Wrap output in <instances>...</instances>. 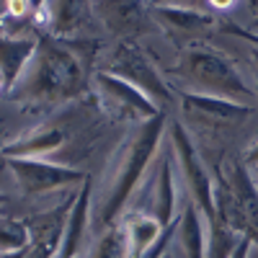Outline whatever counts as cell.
<instances>
[{
    "label": "cell",
    "mask_w": 258,
    "mask_h": 258,
    "mask_svg": "<svg viewBox=\"0 0 258 258\" xmlns=\"http://www.w3.org/2000/svg\"><path fill=\"white\" fill-rule=\"evenodd\" d=\"M85 16H88V6L83 3H47V26L57 39L78 29Z\"/></svg>",
    "instance_id": "cell-19"
},
{
    "label": "cell",
    "mask_w": 258,
    "mask_h": 258,
    "mask_svg": "<svg viewBox=\"0 0 258 258\" xmlns=\"http://www.w3.org/2000/svg\"><path fill=\"white\" fill-rule=\"evenodd\" d=\"M39 49V36L29 34H3L0 39V73H3V96H8L21 75L26 73Z\"/></svg>",
    "instance_id": "cell-11"
},
{
    "label": "cell",
    "mask_w": 258,
    "mask_h": 258,
    "mask_svg": "<svg viewBox=\"0 0 258 258\" xmlns=\"http://www.w3.org/2000/svg\"><path fill=\"white\" fill-rule=\"evenodd\" d=\"M91 197H93V181H83V188L78 191L75 207L70 212V222H68V232H64L62 248L57 253V258H80L83 250V240L88 232V222H91Z\"/></svg>",
    "instance_id": "cell-15"
},
{
    "label": "cell",
    "mask_w": 258,
    "mask_h": 258,
    "mask_svg": "<svg viewBox=\"0 0 258 258\" xmlns=\"http://www.w3.org/2000/svg\"><path fill=\"white\" fill-rule=\"evenodd\" d=\"M163 258H178V255H176V253H173V250H168V253H165V255H163Z\"/></svg>",
    "instance_id": "cell-27"
},
{
    "label": "cell",
    "mask_w": 258,
    "mask_h": 258,
    "mask_svg": "<svg viewBox=\"0 0 258 258\" xmlns=\"http://www.w3.org/2000/svg\"><path fill=\"white\" fill-rule=\"evenodd\" d=\"M106 16V24H109L116 34H129L137 24H140V13H142V6L137 3H103L98 6Z\"/></svg>",
    "instance_id": "cell-20"
},
{
    "label": "cell",
    "mask_w": 258,
    "mask_h": 258,
    "mask_svg": "<svg viewBox=\"0 0 258 258\" xmlns=\"http://www.w3.org/2000/svg\"><path fill=\"white\" fill-rule=\"evenodd\" d=\"M173 245L178 248V258H204L207 255V217L188 194L181 204Z\"/></svg>",
    "instance_id": "cell-10"
},
{
    "label": "cell",
    "mask_w": 258,
    "mask_h": 258,
    "mask_svg": "<svg viewBox=\"0 0 258 258\" xmlns=\"http://www.w3.org/2000/svg\"><path fill=\"white\" fill-rule=\"evenodd\" d=\"M245 165L250 168V170H255L258 168V142L248 150V153H245Z\"/></svg>",
    "instance_id": "cell-23"
},
{
    "label": "cell",
    "mask_w": 258,
    "mask_h": 258,
    "mask_svg": "<svg viewBox=\"0 0 258 258\" xmlns=\"http://www.w3.org/2000/svg\"><path fill=\"white\" fill-rule=\"evenodd\" d=\"M245 31H248V29H245ZM250 34H253V31H250ZM255 36H258V34H255Z\"/></svg>",
    "instance_id": "cell-29"
},
{
    "label": "cell",
    "mask_w": 258,
    "mask_h": 258,
    "mask_svg": "<svg viewBox=\"0 0 258 258\" xmlns=\"http://www.w3.org/2000/svg\"><path fill=\"white\" fill-rule=\"evenodd\" d=\"M8 170L13 173L18 188L24 194H49L54 188L88 181L80 168H70L54 160H24V158H6Z\"/></svg>",
    "instance_id": "cell-8"
},
{
    "label": "cell",
    "mask_w": 258,
    "mask_h": 258,
    "mask_svg": "<svg viewBox=\"0 0 258 258\" xmlns=\"http://www.w3.org/2000/svg\"><path fill=\"white\" fill-rule=\"evenodd\" d=\"M68 222H70V212L64 214L62 207L41 212L36 217L26 220L29 230H31V245H34V258H57L64 232H68Z\"/></svg>",
    "instance_id": "cell-12"
},
{
    "label": "cell",
    "mask_w": 258,
    "mask_h": 258,
    "mask_svg": "<svg viewBox=\"0 0 258 258\" xmlns=\"http://www.w3.org/2000/svg\"><path fill=\"white\" fill-rule=\"evenodd\" d=\"M178 199L181 191H178V168L173 158V147H170V142H163L147 188L150 217H155L163 227H170L178 220Z\"/></svg>",
    "instance_id": "cell-7"
},
{
    "label": "cell",
    "mask_w": 258,
    "mask_h": 258,
    "mask_svg": "<svg viewBox=\"0 0 258 258\" xmlns=\"http://www.w3.org/2000/svg\"><path fill=\"white\" fill-rule=\"evenodd\" d=\"M250 245H253V240H250V238H243V240H240V245H238V250L232 253V258H248Z\"/></svg>",
    "instance_id": "cell-24"
},
{
    "label": "cell",
    "mask_w": 258,
    "mask_h": 258,
    "mask_svg": "<svg viewBox=\"0 0 258 258\" xmlns=\"http://www.w3.org/2000/svg\"><path fill=\"white\" fill-rule=\"evenodd\" d=\"M83 91L85 64L80 62V54L70 41L47 34L39 39L31 64L6 98L24 106H54L78 98Z\"/></svg>",
    "instance_id": "cell-2"
},
{
    "label": "cell",
    "mask_w": 258,
    "mask_h": 258,
    "mask_svg": "<svg viewBox=\"0 0 258 258\" xmlns=\"http://www.w3.org/2000/svg\"><path fill=\"white\" fill-rule=\"evenodd\" d=\"M230 31L232 34H238V36H243L248 44H258V36L255 34H250V31H245V29H238V26H230Z\"/></svg>",
    "instance_id": "cell-25"
},
{
    "label": "cell",
    "mask_w": 258,
    "mask_h": 258,
    "mask_svg": "<svg viewBox=\"0 0 258 258\" xmlns=\"http://www.w3.org/2000/svg\"><path fill=\"white\" fill-rule=\"evenodd\" d=\"M68 142V135L59 126H39L34 132L3 145V158H24V160H49L52 153Z\"/></svg>",
    "instance_id": "cell-14"
},
{
    "label": "cell",
    "mask_w": 258,
    "mask_h": 258,
    "mask_svg": "<svg viewBox=\"0 0 258 258\" xmlns=\"http://www.w3.org/2000/svg\"><path fill=\"white\" fill-rule=\"evenodd\" d=\"M126 235V245H129V258H145L150 250H153L160 238L165 235L168 227H163L155 217H150L145 212H135L126 214L124 220H119Z\"/></svg>",
    "instance_id": "cell-16"
},
{
    "label": "cell",
    "mask_w": 258,
    "mask_h": 258,
    "mask_svg": "<svg viewBox=\"0 0 258 258\" xmlns=\"http://www.w3.org/2000/svg\"><path fill=\"white\" fill-rule=\"evenodd\" d=\"M26 248H34L29 225L18 220H3V253H16Z\"/></svg>",
    "instance_id": "cell-22"
},
{
    "label": "cell",
    "mask_w": 258,
    "mask_h": 258,
    "mask_svg": "<svg viewBox=\"0 0 258 258\" xmlns=\"http://www.w3.org/2000/svg\"><path fill=\"white\" fill-rule=\"evenodd\" d=\"M217 173L227 181L235 199L240 202L243 217L248 222V238L253 240V245H258V183H255L253 170L245 165V160L225 158Z\"/></svg>",
    "instance_id": "cell-9"
},
{
    "label": "cell",
    "mask_w": 258,
    "mask_h": 258,
    "mask_svg": "<svg viewBox=\"0 0 258 258\" xmlns=\"http://www.w3.org/2000/svg\"><path fill=\"white\" fill-rule=\"evenodd\" d=\"M91 88L96 93V101L101 103V111L116 121H129L132 126H137L163 114L160 106L153 103L142 91L103 70L91 80Z\"/></svg>",
    "instance_id": "cell-6"
},
{
    "label": "cell",
    "mask_w": 258,
    "mask_h": 258,
    "mask_svg": "<svg viewBox=\"0 0 258 258\" xmlns=\"http://www.w3.org/2000/svg\"><path fill=\"white\" fill-rule=\"evenodd\" d=\"M91 258H129V245H126V235L121 222H116L114 227L103 230L101 238L96 240Z\"/></svg>",
    "instance_id": "cell-21"
},
{
    "label": "cell",
    "mask_w": 258,
    "mask_h": 258,
    "mask_svg": "<svg viewBox=\"0 0 258 258\" xmlns=\"http://www.w3.org/2000/svg\"><path fill=\"white\" fill-rule=\"evenodd\" d=\"M183 101V111L194 119H199L209 126H220V124H230V121H238L243 116H248L253 109L250 106H240V103H232L225 98H212V96H199V93H188L183 91L181 96Z\"/></svg>",
    "instance_id": "cell-13"
},
{
    "label": "cell",
    "mask_w": 258,
    "mask_h": 258,
    "mask_svg": "<svg viewBox=\"0 0 258 258\" xmlns=\"http://www.w3.org/2000/svg\"><path fill=\"white\" fill-rule=\"evenodd\" d=\"M248 54H250V62H253V73L258 75V44H250Z\"/></svg>",
    "instance_id": "cell-26"
},
{
    "label": "cell",
    "mask_w": 258,
    "mask_h": 258,
    "mask_svg": "<svg viewBox=\"0 0 258 258\" xmlns=\"http://www.w3.org/2000/svg\"><path fill=\"white\" fill-rule=\"evenodd\" d=\"M153 18L160 21L163 29L173 31V34H194L209 29L214 24V16L207 11H197L194 6H183V3H160L153 6Z\"/></svg>",
    "instance_id": "cell-17"
},
{
    "label": "cell",
    "mask_w": 258,
    "mask_h": 258,
    "mask_svg": "<svg viewBox=\"0 0 258 258\" xmlns=\"http://www.w3.org/2000/svg\"><path fill=\"white\" fill-rule=\"evenodd\" d=\"M168 142L173 147L176 168L181 181L186 183V194L199 204L204 217H209V214H214V176L209 173L204 158L199 155L188 129L181 121H173L168 126Z\"/></svg>",
    "instance_id": "cell-5"
},
{
    "label": "cell",
    "mask_w": 258,
    "mask_h": 258,
    "mask_svg": "<svg viewBox=\"0 0 258 258\" xmlns=\"http://www.w3.org/2000/svg\"><path fill=\"white\" fill-rule=\"evenodd\" d=\"M163 132H165V114L132 126L129 135L111 153L109 163L103 168V178L98 186L93 183V197H91V222L98 225L101 232L119 222L126 202L132 199L150 163L160 153Z\"/></svg>",
    "instance_id": "cell-1"
},
{
    "label": "cell",
    "mask_w": 258,
    "mask_h": 258,
    "mask_svg": "<svg viewBox=\"0 0 258 258\" xmlns=\"http://www.w3.org/2000/svg\"><path fill=\"white\" fill-rule=\"evenodd\" d=\"M253 176H255V183H258V168H255V170H253Z\"/></svg>",
    "instance_id": "cell-28"
},
{
    "label": "cell",
    "mask_w": 258,
    "mask_h": 258,
    "mask_svg": "<svg viewBox=\"0 0 258 258\" xmlns=\"http://www.w3.org/2000/svg\"><path fill=\"white\" fill-rule=\"evenodd\" d=\"M181 83L186 85L188 93H199V96H212V98H225L240 106H250L258 98L255 88L245 80L240 68L235 64L225 52L214 49L209 44H188L173 70Z\"/></svg>",
    "instance_id": "cell-3"
},
{
    "label": "cell",
    "mask_w": 258,
    "mask_h": 258,
    "mask_svg": "<svg viewBox=\"0 0 258 258\" xmlns=\"http://www.w3.org/2000/svg\"><path fill=\"white\" fill-rule=\"evenodd\" d=\"M243 240L240 232H235L230 225H225L217 214L207 217V255L204 258H232Z\"/></svg>",
    "instance_id": "cell-18"
},
{
    "label": "cell",
    "mask_w": 258,
    "mask_h": 258,
    "mask_svg": "<svg viewBox=\"0 0 258 258\" xmlns=\"http://www.w3.org/2000/svg\"><path fill=\"white\" fill-rule=\"evenodd\" d=\"M103 73L116 75L126 80L129 85H135L137 91H142L153 103L160 106V111H165V106L170 103V88L163 78V73L153 64L135 41H121V44L111 52V57L106 59Z\"/></svg>",
    "instance_id": "cell-4"
}]
</instances>
